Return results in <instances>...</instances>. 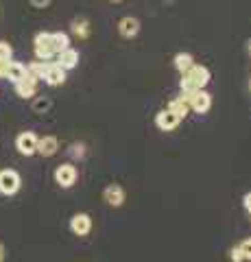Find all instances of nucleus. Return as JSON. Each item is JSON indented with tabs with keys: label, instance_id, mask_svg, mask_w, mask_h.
Instances as JSON below:
<instances>
[{
	"label": "nucleus",
	"instance_id": "obj_15",
	"mask_svg": "<svg viewBox=\"0 0 251 262\" xmlns=\"http://www.w3.org/2000/svg\"><path fill=\"white\" fill-rule=\"evenodd\" d=\"M44 83H48V85H61L63 81H66V70L63 68H59L57 63H51L48 66V72L44 75Z\"/></svg>",
	"mask_w": 251,
	"mask_h": 262
},
{
	"label": "nucleus",
	"instance_id": "obj_14",
	"mask_svg": "<svg viewBox=\"0 0 251 262\" xmlns=\"http://www.w3.org/2000/svg\"><path fill=\"white\" fill-rule=\"evenodd\" d=\"M77 63H79V51H75V48H66L63 53L57 55V66L63 70L77 68Z\"/></svg>",
	"mask_w": 251,
	"mask_h": 262
},
{
	"label": "nucleus",
	"instance_id": "obj_8",
	"mask_svg": "<svg viewBox=\"0 0 251 262\" xmlns=\"http://www.w3.org/2000/svg\"><path fill=\"white\" fill-rule=\"evenodd\" d=\"M103 199L107 201V206L111 208H120L125 203V188L120 184H109L103 190Z\"/></svg>",
	"mask_w": 251,
	"mask_h": 262
},
{
	"label": "nucleus",
	"instance_id": "obj_1",
	"mask_svg": "<svg viewBox=\"0 0 251 262\" xmlns=\"http://www.w3.org/2000/svg\"><path fill=\"white\" fill-rule=\"evenodd\" d=\"M35 57L39 61H48L51 63V59L55 57V51H53V44H51V33H37L35 35Z\"/></svg>",
	"mask_w": 251,
	"mask_h": 262
},
{
	"label": "nucleus",
	"instance_id": "obj_4",
	"mask_svg": "<svg viewBox=\"0 0 251 262\" xmlns=\"http://www.w3.org/2000/svg\"><path fill=\"white\" fill-rule=\"evenodd\" d=\"M37 140L39 138L33 134V131H22V134L18 136V140H15V146H18V151L22 155H33L37 153Z\"/></svg>",
	"mask_w": 251,
	"mask_h": 262
},
{
	"label": "nucleus",
	"instance_id": "obj_3",
	"mask_svg": "<svg viewBox=\"0 0 251 262\" xmlns=\"http://www.w3.org/2000/svg\"><path fill=\"white\" fill-rule=\"evenodd\" d=\"M55 182H57L61 188H72L77 182V168L72 164H59L55 168Z\"/></svg>",
	"mask_w": 251,
	"mask_h": 262
},
{
	"label": "nucleus",
	"instance_id": "obj_6",
	"mask_svg": "<svg viewBox=\"0 0 251 262\" xmlns=\"http://www.w3.org/2000/svg\"><path fill=\"white\" fill-rule=\"evenodd\" d=\"M70 229L75 236H87L92 232V216L85 214V212H79L70 219Z\"/></svg>",
	"mask_w": 251,
	"mask_h": 262
},
{
	"label": "nucleus",
	"instance_id": "obj_2",
	"mask_svg": "<svg viewBox=\"0 0 251 262\" xmlns=\"http://www.w3.org/2000/svg\"><path fill=\"white\" fill-rule=\"evenodd\" d=\"M20 190V175L13 168H5L0 170V192L3 194H15Z\"/></svg>",
	"mask_w": 251,
	"mask_h": 262
},
{
	"label": "nucleus",
	"instance_id": "obj_21",
	"mask_svg": "<svg viewBox=\"0 0 251 262\" xmlns=\"http://www.w3.org/2000/svg\"><path fill=\"white\" fill-rule=\"evenodd\" d=\"M238 249H240V253H242V258H245V260H251V238L242 241V243L238 245Z\"/></svg>",
	"mask_w": 251,
	"mask_h": 262
},
{
	"label": "nucleus",
	"instance_id": "obj_11",
	"mask_svg": "<svg viewBox=\"0 0 251 262\" xmlns=\"http://www.w3.org/2000/svg\"><path fill=\"white\" fill-rule=\"evenodd\" d=\"M59 151V140L55 136H44L37 140V153L44 155V158H51Z\"/></svg>",
	"mask_w": 251,
	"mask_h": 262
},
{
	"label": "nucleus",
	"instance_id": "obj_18",
	"mask_svg": "<svg viewBox=\"0 0 251 262\" xmlns=\"http://www.w3.org/2000/svg\"><path fill=\"white\" fill-rule=\"evenodd\" d=\"M166 110H171V112L177 114L179 118H186V116H188V112H190V105L186 103L181 96H177V98H173V101L168 103V107H166Z\"/></svg>",
	"mask_w": 251,
	"mask_h": 262
},
{
	"label": "nucleus",
	"instance_id": "obj_23",
	"mask_svg": "<svg viewBox=\"0 0 251 262\" xmlns=\"http://www.w3.org/2000/svg\"><path fill=\"white\" fill-rule=\"evenodd\" d=\"M33 107H35V112H46L48 107H51V101H48V98H37Z\"/></svg>",
	"mask_w": 251,
	"mask_h": 262
},
{
	"label": "nucleus",
	"instance_id": "obj_20",
	"mask_svg": "<svg viewBox=\"0 0 251 262\" xmlns=\"http://www.w3.org/2000/svg\"><path fill=\"white\" fill-rule=\"evenodd\" d=\"M72 33H75L77 37H87V33H90V27H87V20H72Z\"/></svg>",
	"mask_w": 251,
	"mask_h": 262
},
{
	"label": "nucleus",
	"instance_id": "obj_29",
	"mask_svg": "<svg viewBox=\"0 0 251 262\" xmlns=\"http://www.w3.org/2000/svg\"><path fill=\"white\" fill-rule=\"evenodd\" d=\"M3 260H5V245L0 243V262H3Z\"/></svg>",
	"mask_w": 251,
	"mask_h": 262
},
{
	"label": "nucleus",
	"instance_id": "obj_27",
	"mask_svg": "<svg viewBox=\"0 0 251 262\" xmlns=\"http://www.w3.org/2000/svg\"><path fill=\"white\" fill-rule=\"evenodd\" d=\"M72 155H75V158H81V155H83V144H75V146H72Z\"/></svg>",
	"mask_w": 251,
	"mask_h": 262
},
{
	"label": "nucleus",
	"instance_id": "obj_13",
	"mask_svg": "<svg viewBox=\"0 0 251 262\" xmlns=\"http://www.w3.org/2000/svg\"><path fill=\"white\" fill-rule=\"evenodd\" d=\"M29 75V70H27V66L20 63V61H9V68H7V75L5 79H9L11 83H20V81H24Z\"/></svg>",
	"mask_w": 251,
	"mask_h": 262
},
{
	"label": "nucleus",
	"instance_id": "obj_16",
	"mask_svg": "<svg viewBox=\"0 0 251 262\" xmlns=\"http://www.w3.org/2000/svg\"><path fill=\"white\" fill-rule=\"evenodd\" d=\"M51 44H53L55 57H57L59 53L66 51V48H70V37H68V33H63V31H55V33H51Z\"/></svg>",
	"mask_w": 251,
	"mask_h": 262
},
{
	"label": "nucleus",
	"instance_id": "obj_22",
	"mask_svg": "<svg viewBox=\"0 0 251 262\" xmlns=\"http://www.w3.org/2000/svg\"><path fill=\"white\" fill-rule=\"evenodd\" d=\"M11 46L9 44H5V42H0V61H7V59H11Z\"/></svg>",
	"mask_w": 251,
	"mask_h": 262
},
{
	"label": "nucleus",
	"instance_id": "obj_32",
	"mask_svg": "<svg viewBox=\"0 0 251 262\" xmlns=\"http://www.w3.org/2000/svg\"><path fill=\"white\" fill-rule=\"evenodd\" d=\"M249 88H251V83H249Z\"/></svg>",
	"mask_w": 251,
	"mask_h": 262
},
{
	"label": "nucleus",
	"instance_id": "obj_19",
	"mask_svg": "<svg viewBox=\"0 0 251 262\" xmlns=\"http://www.w3.org/2000/svg\"><path fill=\"white\" fill-rule=\"evenodd\" d=\"M48 66H51L48 61H33V63H29V66H27V70H29V75H31V77H35L37 81H42L44 75L48 72Z\"/></svg>",
	"mask_w": 251,
	"mask_h": 262
},
{
	"label": "nucleus",
	"instance_id": "obj_30",
	"mask_svg": "<svg viewBox=\"0 0 251 262\" xmlns=\"http://www.w3.org/2000/svg\"><path fill=\"white\" fill-rule=\"evenodd\" d=\"M247 48H249V53H251V39H249V42H247Z\"/></svg>",
	"mask_w": 251,
	"mask_h": 262
},
{
	"label": "nucleus",
	"instance_id": "obj_25",
	"mask_svg": "<svg viewBox=\"0 0 251 262\" xmlns=\"http://www.w3.org/2000/svg\"><path fill=\"white\" fill-rule=\"evenodd\" d=\"M232 260H234V262H242V260H245V258H242V253H240V249H238V247H234V249H232Z\"/></svg>",
	"mask_w": 251,
	"mask_h": 262
},
{
	"label": "nucleus",
	"instance_id": "obj_7",
	"mask_svg": "<svg viewBox=\"0 0 251 262\" xmlns=\"http://www.w3.org/2000/svg\"><path fill=\"white\" fill-rule=\"evenodd\" d=\"M188 105H190V110H194L197 114H208L210 107H212V96H210L206 90H197V92L190 96Z\"/></svg>",
	"mask_w": 251,
	"mask_h": 262
},
{
	"label": "nucleus",
	"instance_id": "obj_12",
	"mask_svg": "<svg viewBox=\"0 0 251 262\" xmlns=\"http://www.w3.org/2000/svg\"><path fill=\"white\" fill-rule=\"evenodd\" d=\"M37 92V79L27 75V79L20 81V83H15V94L20 98H33Z\"/></svg>",
	"mask_w": 251,
	"mask_h": 262
},
{
	"label": "nucleus",
	"instance_id": "obj_31",
	"mask_svg": "<svg viewBox=\"0 0 251 262\" xmlns=\"http://www.w3.org/2000/svg\"><path fill=\"white\" fill-rule=\"evenodd\" d=\"M111 3H120V0H111Z\"/></svg>",
	"mask_w": 251,
	"mask_h": 262
},
{
	"label": "nucleus",
	"instance_id": "obj_10",
	"mask_svg": "<svg viewBox=\"0 0 251 262\" xmlns=\"http://www.w3.org/2000/svg\"><path fill=\"white\" fill-rule=\"evenodd\" d=\"M118 33H120L123 37H127V39L135 37L138 33H140V20L131 18V15H125V18L118 22Z\"/></svg>",
	"mask_w": 251,
	"mask_h": 262
},
{
	"label": "nucleus",
	"instance_id": "obj_5",
	"mask_svg": "<svg viewBox=\"0 0 251 262\" xmlns=\"http://www.w3.org/2000/svg\"><path fill=\"white\" fill-rule=\"evenodd\" d=\"M181 77L190 79L197 90H203V88L210 83V70L206 68V66H199V63H194L192 68H190L188 72H186V75H181Z\"/></svg>",
	"mask_w": 251,
	"mask_h": 262
},
{
	"label": "nucleus",
	"instance_id": "obj_17",
	"mask_svg": "<svg viewBox=\"0 0 251 262\" xmlns=\"http://www.w3.org/2000/svg\"><path fill=\"white\" fill-rule=\"evenodd\" d=\"M173 61H175V68L179 70L181 75H186V72H188L192 66H194V57L190 53H177Z\"/></svg>",
	"mask_w": 251,
	"mask_h": 262
},
{
	"label": "nucleus",
	"instance_id": "obj_9",
	"mask_svg": "<svg viewBox=\"0 0 251 262\" xmlns=\"http://www.w3.org/2000/svg\"><path fill=\"white\" fill-rule=\"evenodd\" d=\"M179 122H181V118L177 116V114H173L171 110H162L155 116V125L159 131H173V129H177Z\"/></svg>",
	"mask_w": 251,
	"mask_h": 262
},
{
	"label": "nucleus",
	"instance_id": "obj_28",
	"mask_svg": "<svg viewBox=\"0 0 251 262\" xmlns=\"http://www.w3.org/2000/svg\"><path fill=\"white\" fill-rule=\"evenodd\" d=\"M48 3H51V0H31V5H33V7H39V9H42V7H46Z\"/></svg>",
	"mask_w": 251,
	"mask_h": 262
},
{
	"label": "nucleus",
	"instance_id": "obj_26",
	"mask_svg": "<svg viewBox=\"0 0 251 262\" xmlns=\"http://www.w3.org/2000/svg\"><path fill=\"white\" fill-rule=\"evenodd\" d=\"M9 61H11V59L0 61V79H5V75H7V68H9Z\"/></svg>",
	"mask_w": 251,
	"mask_h": 262
},
{
	"label": "nucleus",
	"instance_id": "obj_24",
	"mask_svg": "<svg viewBox=\"0 0 251 262\" xmlns=\"http://www.w3.org/2000/svg\"><path fill=\"white\" fill-rule=\"evenodd\" d=\"M242 206H245V210L249 212V216H251V192H247L245 196H242Z\"/></svg>",
	"mask_w": 251,
	"mask_h": 262
}]
</instances>
